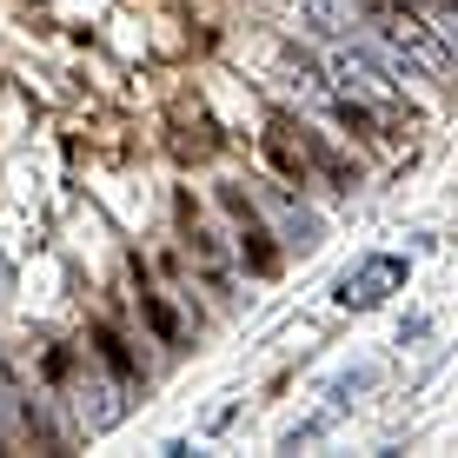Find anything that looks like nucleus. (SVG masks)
I'll return each mask as SVG.
<instances>
[{
	"label": "nucleus",
	"mask_w": 458,
	"mask_h": 458,
	"mask_svg": "<svg viewBox=\"0 0 458 458\" xmlns=\"http://www.w3.org/2000/svg\"><path fill=\"white\" fill-rule=\"evenodd\" d=\"M359 21H372V40L399 60L412 81H432V73H452L458 54L445 47V34L432 27V13L419 0H352Z\"/></svg>",
	"instance_id": "obj_1"
},
{
	"label": "nucleus",
	"mask_w": 458,
	"mask_h": 458,
	"mask_svg": "<svg viewBox=\"0 0 458 458\" xmlns=\"http://www.w3.org/2000/svg\"><path fill=\"white\" fill-rule=\"evenodd\" d=\"M405 279V259H392V252H372V259H359L352 273H339V286H333V299L339 306H352V312H366V306H378L392 286Z\"/></svg>",
	"instance_id": "obj_2"
},
{
	"label": "nucleus",
	"mask_w": 458,
	"mask_h": 458,
	"mask_svg": "<svg viewBox=\"0 0 458 458\" xmlns=\"http://www.w3.org/2000/svg\"><path fill=\"white\" fill-rule=\"evenodd\" d=\"M180 226H186V246H193V266L207 273V286H213L219 299H240V293H233V266H226V252H219V240L207 233V219H199L193 199H180Z\"/></svg>",
	"instance_id": "obj_3"
},
{
	"label": "nucleus",
	"mask_w": 458,
	"mask_h": 458,
	"mask_svg": "<svg viewBox=\"0 0 458 458\" xmlns=\"http://www.w3.org/2000/svg\"><path fill=\"white\" fill-rule=\"evenodd\" d=\"M259 199H266V213L279 219V233H286V246H299V252H312L326 240V226H319V213H306L299 199L286 193V186H259Z\"/></svg>",
	"instance_id": "obj_4"
},
{
	"label": "nucleus",
	"mask_w": 458,
	"mask_h": 458,
	"mask_svg": "<svg viewBox=\"0 0 458 458\" xmlns=\"http://www.w3.org/2000/svg\"><path fill=\"white\" fill-rule=\"evenodd\" d=\"M293 133H299V147H306V160L319 166L326 180L339 186V193H359V180H366V173H359V160H345L333 140H326V133H312V126H293Z\"/></svg>",
	"instance_id": "obj_5"
},
{
	"label": "nucleus",
	"mask_w": 458,
	"mask_h": 458,
	"mask_svg": "<svg viewBox=\"0 0 458 458\" xmlns=\"http://www.w3.org/2000/svg\"><path fill=\"white\" fill-rule=\"evenodd\" d=\"M133 286H140V293H133V299H140V319H147L166 345H186V326L173 319V306H166L160 293H153V279H147V266H140V259H133Z\"/></svg>",
	"instance_id": "obj_6"
},
{
	"label": "nucleus",
	"mask_w": 458,
	"mask_h": 458,
	"mask_svg": "<svg viewBox=\"0 0 458 458\" xmlns=\"http://www.w3.org/2000/svg\"><path fill=\"white\" fill-rule=\"evenodd\" d=\"M87 345H93V359H100V366L114 372L120 386H140V366H133V352H126V339H120L106 319H93V326H87Z\"/></svg>",
	"instance_id": "obj_7"
},
{
	"label": "nucleus",
	"mask_w": 458,
	"mask_h": 458,
	"mask_svg": "<svg viewBox=\"0 0 458 458\" xmlns=\"http://www.w3.org/2000/svg\"><path fill=\"white\" fill-rule=\"evenodd\" d=\"M240 252H246V273H252V279H273V273H279V246H273V233H266L259 213L240 219Z\"/></svg>",
	"instance_id": "obj_8"
},
{
	"label": "nucleus",
	"mask_w": 458,
	"mask_h": 458,
	"mask_svg": "<svg viewBox=\"0 0 458 458\" xmlns=\"http://www.w3.org/2000/svg\"><path fill=\"white\" fill-rule=\"evenodd\" d=\"M345 412H352V405H339V399H333V392H326V405H319V412H312V419H299V425H293V432H286V438H279V452H306V445H319V438H326V432H333V425H339Z\"/></svg>",
	"instance_id": "obj_9"
},
{
	"label": "nucleus",
	"mask_w": 458,
	"mask_h": 458,
	"mask_svg": "<svg viewBox=\"0 0 458 458\" xmlns=\"http://www.w3.org/2000/svg\"><path fill=\"white\" fill-rule=\"evenodd\" d=\"M419 7L432 13V27H438V34H445V47L458 54V0H419Z\"/></svg>",
	"instance_id": "obj_10"
},
{
	"label": "nucleus",
	"mask_w": 458,
	"mask_h": 458,
	"mask_svg": "<svg viewBox=\"0 0 458 458\" xmlns=\"http://www.w3.org/2000/svg\"><path fill=\"white\" fill-rule=\"evenodd\" d=\"M425 333H432V319H425V312H412V319L399 326V345H405V352H412V345H419Z\"/></svg>",
	"instance_id": "obj_11"
}]
</instances>
